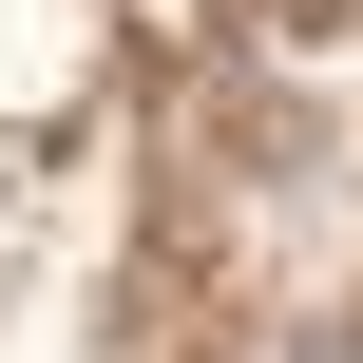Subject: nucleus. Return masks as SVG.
I'll use <instances>...</instances> for the list:
<instances>
[{"instance_id":"1","label":"nucleus","mask_w":363,"mask_h":363,"mask_svg":"<svg viewBox=\"0 0 363 363\" xmlns=\"http://www.w3.org/2000/svg\"><path fill=\"white\" fill-rule=\"evenodd\" d=\"M325 363H363V345H325Z\"/></svg>"}]
</instances>
